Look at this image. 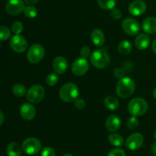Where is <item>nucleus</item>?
<instances>
[{
    "instance_id": "obj_43",
    "label": "nucleus",
    "mask_w": 156,
    "mask_h": 156,
    "mask_svg": "<svg viewBox=\"0 0 156 156\" xmlns=\"http://www.w3.org/2000/svg\"><path fill=\"white\" fill-rule=\"evenodd\" d=\"M154 137H155V139L156 140V131L155 132V133H154Z\"/></svg>"
},
{
    "instance_id": "obj_29",
    "label": "nucleus",
    "mask_w": 156,
    "mask_h": 156,
    "mask_svg": "<svg viewBox=\"0 0 156 156\" xmlns=\"http://www.w3.org/2000/svg\"><path fill=\"white\" fill-rule=\"evenodd\" d=\"M139 124H140V121H139L138 118H137V117H134V116L129 117L127 120V122H126L127 127L129 129H136L139 126Z\"/></svg>"
},
{
    "instance_id": "obj_35",
    "label": "nucleus",
    "mask_w": 156,
    "mask_h": 156,
    "mask_svg": "<svg viewBox=\"0 0 156 156\" xmlns=\"http://www.w3.org/2000/svg\"><path fill=\"white\" fill-rule=\"evenodd\" d=\"M85 100L82 98H77L75 101V107H76L77 109L82 110L85 108Z\"/></svg>"
},
{
    "instance_id": "obj_39",
    "label": "nucleus",
    "mask_w": 156,
    "mask_h": 156,
    "mask_svg": "<svg viewBox=\"0 0 156 156\" xmlns=\"http://www.w3.org/2000/svg\"><path fill=\"white\" fill-rule=\"evenodd\" d=\"M3 122H4V114H3V113L0 111V126H2Z\"/></svg>"
},
{
    "instance_id": "obj_32",
    "label": "nucleus",
    "mask_w": 156,
    "mask_h": 156,
    "mask_svg": "<svg viewBox=\"0 0 156 156\" xmlns=\"http://www.w3.org/2000/svg\"><path fill=\"white\" fill-rule=\"evenodd\" d=\"M80 55L81 57L85 58V59L91 55V50H90L89 47L88 46H85V47H82L80 50Z\"/></svg>"
},
{
    "instance_id": "obj_36",
    "label": "nucleus",
    "mask_w": 156,
    "mask_h": 156,
    "mask_svg": "<svg viewBox=\"0 0 156 156\" xmlns=\"http://www.w3.org/2000/svg\"><path fill=\"white\" fill-rule=\"evenodd\" d=\"M124 74H125V72L120 68L115 69H114V76H115L116 78H117V79H122L123 77H124Z\"/></svg>"
},
{
    "instance_id": "obj_20",
    "label": "nucleus",
    "mask_w": 156,
    "mask_h": 156,
    "mask_svg": "<svg viewBox=\"0 0 156 156\" xmlns=\"http://www.w3.org/2000/svg\"><path fill=\"white\" fill-rule=\"evenodd\" d=\"M105 105L108 110L114 111L118 109L119 106H120V102L116 97L109 95L105 98Z\"/></svg>"
},
{
    "instance_id": "obj_26",
    "label": "nucleus",
    "mask_w": 156,
    "mask_h": 156,
    "mask_svg": "<svg viewBox=\"0 0 156 156\" xmlns=\"http://www.w3.org/2000/svg\"><path fill=\"white\" fill-rule=\"evenodd\" d=\"M24 14L27 18H34L37 15V9L33 5H28L24 8Z\"/></svg>"
},
{
    "instance_id": "obj_3",
    "label": "nucleus",
    "mask_w": 156,
    "mask_h": 156,
    "mask_svg": "<svg viewBox=\"0 0 156 156\" xmlns=\"http://www.w3.org/2000/svg\"><path fill=\"white\" fill-rule=\"evenodd\" d=\"M149 109V105L146 100L142 98H135L128 104V111L134 117H141L146 114Z\"/></svg>"
},
{
    "instance_id": "obj_42",
    "label": "nucleus",
    "mask_w": 156,
    "mask_h": 156,
    "mask_svg": "<svg viewBox=\"0 0 156 156\" xmlns=\"http://www.w3.org/2000/svg\"><path fill=\"white\" fill-rule=\"evenodd\" d=\"M62 156H73V155H71V154H65V155H63Z\"/></svg>"
},
{
    "instance_id": "obj_27",
    "label": "nucleus",
    "mask_w": 156,
    "mask_h": 156,
    "mask_svg": "<svg viewBox=\"0 0 156 156\" xmlns=\"http://www.w3.org/2000/svg\"><path fill=\"white\" fill-rule=\"evenodd\" d=\"M58 81H59V77L56 73H50L46 78V83L49 86H54L57 84Z\"/></svg>"
},
{
    "instance_id": "obj_12",
    "label": "nucleus",
    "mask_w": 156,
    "mask_h": 156,
    "mask_svg": "<svg viewBox=\"0 0 156 156\" xmlns=\"http://www.w3.org/2000/svg\"><path fill=\"white\" fill-rule=\"evenodd\" d=\"M25 8L23 0H9L5 5V10L11 15H18L24 12Z\"/></svg>"
},
{
    "instance_id": "obj_15",
    "label": "nucleus",
    "mask_w": 156,
    "mask_h": 156,
    "mask_svg": "<svg viewBox=\"0 0 156 156\" xmlns=\"http://www.w3.org/2000/svg\"><path fill=\"white\" fill-rule=\"evenodd\" d=\"M53 68L57 74H63L68 69V62L63 56H57L53 59Z\"/></svg>"
},
{
    "instance_id": "obj_40",
    "label": "nucleus",
    "mask_w": 156,
    "mask_h": 156,
    "mask_svg": "<svg viewBox=\"0 0 156 156\" xmlns=\"http://www.w3.org/2000/svg\"><path fill=\"white\" fill-rule=\"evenodd\" d=\"M152 51H153L156 54V39L153 41V43H152Z\"/></svg>"
},
{
    "instance_id": "obj_9",
    "label": "nucleus",
    "mask_w": 156,
    "mask_h": 156,
    "mask_svg": "<svg viewBox=\"0 0 156 156\" xmlns=\"http://www.w3.org/2000/svg\"><path fill=\"white\" fill-rule=\"evenodd\" d=\"M89 69V62L85 58H79L73 62L72 66V72L75 76H84Z\"/></svg>"
},
{
    "instance_id": "obj_2",
    "label": "nucleus",
    "mask_w": 156,
    "mask_h": 156,
    "mask_svg": "<svg viewBox=\"0 0 156 156\" xmlns=\"http://www.w3.org/2000/svg\"><path fill=\"white\" fill-rule=\"evenodd\" d=\"M59 98L62 101L70 103L78 98L79 95V89L76 84L73 82L66 83L59 90Z\"/></svg>"
},
{
    "instance_id": "obj_28",
    "label": "nucleus",
    "mask_w": 156,
    "mask_h": 156,
    "mask_svg": "<svg viewBox=\"0 0 156 156\" xmlns=\"http://www.w3.org/2000/svg\"><path fill=\"white\" fill-rule=\"evenodd\" d=\"M11 37V31L7 27L0 26V41H7Z\"/></svg>"
},
{
    "instance_id": "obj_19",
    "label": "nucleus",
    "mask_w": 156,
    "mask_h": 156,
    "mask_svg": "<svg viewBox=\"0 0 156 156\" xmlns=\"http://www.w3.org/2000/svg\"><path fill=\"white\" fill-rule=\"evenodd\" d=\"M150 44V38L145 34H141L136 37L135 40V45L138 50H144L149 47Z\"/></svg>"
},
{
    "instance_id": "obj_22",
    "label": "nucleus",
    "mask_w": 156,
    "mask_h": 156,
    "mask_svg": "<svg viewBox=\"0 0 156 156\" xmlns=\"http://www.w3.org/2000/svg\"><path fill=\"white\" fill-rule=\"evenodd\" d=\"M21 147L16 143H9L6 149V152L9 156H21Z\"/></svg>"
},
{
    "instance_id": "obj_25",
    "label": "nucleus",
    "mask_w": 156,
    "mask_h": 156,
    "mask_svg": "<svg viewBox=\"0 0 156 156\" xmlns=\"http://www.w3.org/2000/svg\"><path fill=\"white\" fill-rule=\"evenodd\" d=\"M12 92L17 97H23L27 93V90L22 84L18 83L12 87Z\"/></svg>"
},
{
    "instance_id": "obj_23",
    "label": "nucleus",
    "mask_w": 156,
    "mask_h": 156,
    "mask_svg": "<svg viewBox=\"0 0 156 156\" xmlns=\"http://www.w3.org/2000/svg\"><path fill=\"white\" fill-rule=\"evenodd\" d=\"M108 142L115 147H120L123 146V143H124L123 137L120 134L116 133H112L111 134H110L108 136Z\"/></svg>"
},
{
    "instance_id": "obj_1",
    "label": "nucleus",
    "mask_w": 156,
    "mask_h": 156,
    "mask_svg": "<svg viewBox=\"0 0 156 156\" xmlns=\"http://www.w3.org/2000/svg\"><path fill=\"white\" fill-rule=\"evenodd\" d=\"M136 84L135 82L129 77H123L119 80L117 84V95L121 98H128L135 91Z\"/></svg>"
},
{
    "instance_id": "obj_14",
    "label": "nucleus",
    "mask_w": 156,
    "mask_h": 156,
    "mask_svg": "<svg viewBox=\"0 0 156 156\" xmlns=\"http://www.w3.org/2000/svg\"><path fill=\"white\" fill-rule=\"evenodd\" d=\"M20 114L24 120L30 121L34 118L36 115V110L31 103H24L20 108Z\"/></svg>"
},
{
    "instance_id": "obj_16",
    "label": "nucleus",
    "mask_w": 156,
    "mask_h": 156,
    "mask_svg": "<svg viewBox=\"0 0 156 156\" xmlns=\"http://www.w3.org/2000/svg\"><path fill=\"white\" fill-rule=\"evenodd\" d=\"M105 126H106V129L109 132L114 133L120 129V126H121V120L118 116L113 114L108 117L106 123H105Z\"/></svg>"
},
{
    "instance_id": "obj_37",
    "label": "nucleus",
    "mask_w": 156,
    "mask_h": 156,
    "mask_svg": "<svg viewBox=\"0 0 156 156\" xmlns=\"http://www.w3.org/2000/svg\"><path fill=\"white\" fill-rule=\"evenodd\" d=\"M38 2V0H24V2L28 5H33L36 4Z\"/></svg>"
},
{
    "instance_id": "obj_8",
    "label": "nucleus",
    "mask_w": 156,
    "mask_h": 156,
    "mask_svg": "<svg viewBox=\"0 0 156 156\" xmlns=\"http://www.w3.org/2000/svg\"><path fill=\"white\" fill-rule=\"evenodd\" d=\"M122 28L125 33L130 36L137 35L140 31V25L138 21L132 18H125L122 22Z\"/></svg>"
},
{
    "instance_id": "obj_44",
    "label": "nucleus",
    "mask_w": 156,
    "mask_h": 156,
    "mask_svg": "<svg viewBox=\"0 0 156 156\" xmlns=\"http://www.w3.org/2000/svg\"><path fill=\"white\" fill-rule=\"evenodd\" d=\"M0 47H1V43H0Z\"/></svg>"
},
{
    "instance_id": "obj_41",
    "label": "nucleus",
    "mask_w": 156,
    "mask_h": 156,
    "mask_svg": "<svg viewBox=\"0 0 156 156\" xmlns=\"http://www.w3.org/2000/svg\"><path fill=\"white\" fill-rule=\"evenodd\" d=\"M152 94H153V97L155 98V99H156V88H155V89L153 90V93Z\"/></svg>"
},
{
    "instance_id": "obj_38",
    "label": "nucleus",
    "mask_w": 156,
    "mask_h": 156,
    "mask_svg": "<svg viewBox=\"0 0 156 156\" xmlns=\"http://www.w3.org/2000/svg\"><path fill=\"white\" fill-rule=\"evenodd\" d=\"M151 152L154 155L156 156V143L152 144V147H151Z\"/></svg>"
},
{
    "instance_id": "obj_30",
    "label": "nucleus",
    "mask_w": 156,
    "mask_h": 156,
    "mask_svg": "<svg viewBox=\"0 0 156 156\" xmlns=\"http://www.w3.org/2000/svg\"><path fill=\"white\" fill-rule=\"evenodd\" d=\"M24 30V25L22 23L19 21H15L12 26V31L15 34H21Z\"/></svg>"
},
{
    "instance_id": "obj_11",
    "label": "nucleus",
    "mask_w": 156,
    "mask_h": 156,
    "mask_svg": "<svg viewBox=\"0 0 156 156\" xmlns=\"http://www.w3.org/2000/svg\"><path fill=\"white\" fill-rule=\"evenodd\" d=\"M144 143L143 135L139 133L132 134L127 138L126 141V146L131 151H136L141 148Z\"/></svg>"
},
{
    "instance_id": "obj_10",
    "label": "nucleus",
    "mask_w": 156,
    "mask_h": 156,
    "mask_svg": "<svg viewBox=\"0 0 156 156\" xmlns=\"http://www.w3.org/2000/svg\"><path fill=\"white\" fill-rule=\"evenodd\" d=\"M10 47L16 53H23L27 48V42L24 37L15 34L10 41Z\"/></svg>"
},
{
    "instance_id": "obj_18",
    "label": "nucleus",
    "mask_w": 156,
    "mask_h": 156,
    "mask_svg": "<svg viewBox=\"0 0 156 156\" xmlns=\"http://www.w3.org/2000/svg\"><path fill=\"white\" fill-rule=\"evenodd\" d=\"M91 40L96 47H101L105 41V34L101 29H94L91 33Z\"/></svg>"
},
{
    "instance_id": "obj_7",
    "label": "nucleus",
    "mask_w": 156,
    "mask_h": 156,
    "mask_svg": "<svg viewBox=\"0 0 156 156\" xmlns=\"http://www.w3.org/2000/svg\"><path fill=\"white\" fill-rule=\"evenodd\" d=\"M41 143L38 139L30 137L24 140L21 145L22 151L26 155H32L38 153L41 150Z\"/></svg>"
},
{
    "instance_id": "obj_6",
    "label": "nucleus",
    "mask_w": 156,
    "mask_h": 156,
    "mask_svg": "<svg viewBox=\"0 0 156 156\" xmlns=\"http://www.w3.org/2000/svg\"><path fill=\"white\" fill-rule=\"evenodd\" d=\"M45 55V50L41 44H33L29 48L27 53V59L32 64H36L41 62Z\"/></svg>"
},
{
    "instance_id": "obj_5",
    "label": "nucleus",
    "mask_w": 156,
    "mask_h": 156,
    "mask_svg": "<svg viewBox=\"0 0 156 156\" xmlns=\"http://www.w3.org/2000/svg\"><path fill=\"white\" fill-rule=\"evenodd\" d=\"M45 95L44 88L41 85H34L26 93L27 100L31 104H38L44 99Z\"/></svg>"
},
{
    "instance_id": "obj_24",
    "label": "nucleus",
    "mask_w": 156,
    "mask_h": 156,
    "mask_svg": "<svg viewBox=\"0 0 156 156\" xmlns=\"http://www.w3.org/2000/svg\"><path fill=\"white\" fill-rule=\"evenodd\" d=\"M98 5L104 10H112L114 9L117 0H97Z\"/></svg>"
},
{
    "instance_id": "obj_4",
    "label": "nucleus",
    "mask_w": 156,
    "mask_h": 156,
    "mask_svg": "<svg viewBox=\"0 0 156 156\" xmlns=\"http://www.w3.org/2000/svg\"><path fill=\"white\" fill-rule=\"evenodd\" d=\"M90 61L95 68L105 69L109 65L110 56L105 49H99L91 53Z\"/></svg>"
},
{
    "instance_id": "obj_33",
    "label": "nucleus",
    "mask_w": 156,
    "mask_h": 156,
    "mask_svg": "<svg viewBox=\"0 0 156 156\" xmlns=\"http://www.w3.org/2000/svg\"><path fill=\"white\" fill-rule=\"evenodd\" d=\"M108 156H126V153L123 150L120 149H115L111 150Z\"/></svg>"
},
{
    "instance_id": "obj_13",
    "label": "nucleus",
    "mask_w": 156,
    "mask_h": 156,
    "mask_svg": "<svg viewBox=\"0 0 156 156\" xmlns=\"http://www.w3.org/2000/svg\"><path fill=\"white\" fill-rule=\"evenodd\" d=\"M147 9L146 2L143 0H135L129 6V12L133 16L143 15Z\"/></svg>"
},
{
    "instance_id": "obj_21",
    "label": "nucleus",
    "mask_w": 156,
    "mask_h": 156,
    "mask_svg": "<svg viewBox=\"0 0 156 156\" xmlns=\"http://www.w3.org/2000/svg\"><path fill=\"white\" fill-rule=\"evenodd\" d=\"M117 50H118L119 53H120L121 55H124V56L129 55L132 52L133 50L132 44L129 41H126V40L122 41L119 44Z\"/></svg>"
},
{
    "instance_id": "obj_17",
    "label": "nucleus",
    "mask_w": 156,
    "mask_h": 156,
    "mask_svg": "<svg viewBox=\"0 0 156 156\" xmlns=\"http://www.w3.org/2000/svg\"><path fill=\"white\" fill-rule=\"evenodd\" d=\"M143 31L149 34L156 33V18L155 17H148L143 20Z\"/></svg>"
},
{
    "instance_id": "obj_31",
    "label": "nucleus",
    "mask_w": 156,
    "mask_h": 156,
    "mask_svg": "<svg viewBox=\"0 0 156 156\" xmlns=\"http://www.w3.org/2000/svg\"><path fill=\"white\" fill-rule=\"evenodd\" d=\"M41 156H56V152L53 148L44 147L41 151Z\"/></svg>"
},
{
    "instance_id": "obj_34",
    "label": "nucleus",
    "mask_w": 156,
    "mask_h": 156,
    "mask_svg": "<svg viewBox=\"0 0 156 156\" xmlns=\"http://www.w3.org/2000/svg\"><path fill=\"white\" fill-rule=\"evenodd\" d=\"M111 17L114 20H119L122 17V12L118 9H113L111 11Z\"/></svg>"
}]
</instances>
